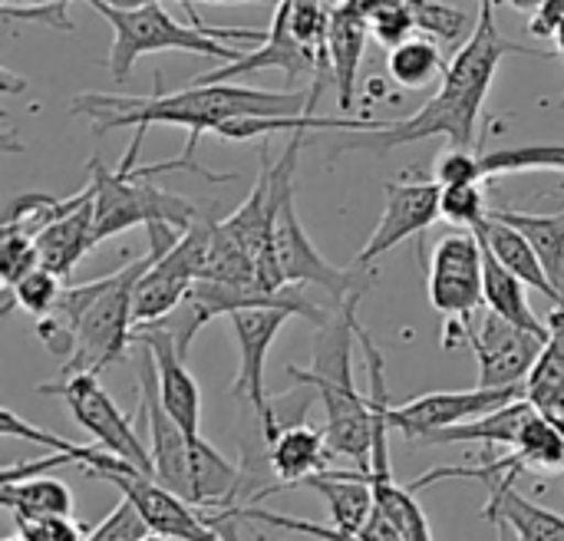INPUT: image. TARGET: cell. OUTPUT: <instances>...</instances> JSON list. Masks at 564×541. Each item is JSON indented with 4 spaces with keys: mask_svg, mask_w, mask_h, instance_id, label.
<instances>
[{
    "mask_svg": "<svg viewBox=\"0 0 564 541\" xmlns=\"http://www.w3.org/2000/svg\"><path fill=\"white\" fill-rule=\"evenodd\" d=\"M506 56H539L549 59V50H532L516 40H509L496 23V7H479V20L473 36L456 50L449 59L436 96L413 116L397 122H373L370 129L347 132L350 139L340 142L337 152H390L400 145H413L433 136L449 139V145H473L476 139V119L482 112V102L489 96V86L496 79V69Z\"/></svg>",
    "mask_w": 564,
    "mask_h": 541,
    "instance_id": "1",
    "label": "cell"
},
{
    "mask_svg": "<svg viewBox=\"0 0 564 541\" xmlns=\"http://www.w3.org/2000/svg\"><path fill=\"white\" fill-rule=\"evenodd\" d=\"M314 89L307 93H274L228 83H188L178 93L155 96H116V93H83L76 96L73 116H89L93 132H112L129 126H182L188 129V152L205 132H218L235 119H274L314 112Z\"/></svg>",
    "mask_w": 564,
    "mask_h": 541,
    "instance_id": "2",
    "label": "cell"
},
{
    "mask_svg": "<svg viewBox=\"0 0 564 541\" xmlns=\"http://www.w3.org/2000/svg\"><path fill=\"white\" fill-rule=\"evenodd\" d=\"M159 251L149 248L145 258L86 281L79 288H63L56 307L36 321L43 347L63 360V377L69 374H99L102 367L126 357L135 331V284Z\"/></svg>",
    "mask_w": 564,
    "mask_h": 541,
    "instance_id": "3",
    "label": "cell"
},
{
    "mask_svg": "<svg viewBox=\"0 0 564 541\" xmlns=\"http://www.w3.org/2000/svg\"><path fill=\"white\" fill-rule=\"evenodd\" d=\"M364 294L337 301V311L317 324L311 367H288V377L311 387L324 400L327 443L337 456L354 459L364 473L373 453V410L370 397H360L354 383V344H357V304Z\"/></svg>",
    "mask_w": 564,
    "mask_h": 541,
    "instance_id": "4",
    "label": "cell"
},
{
    "mask_svg": "<svg viewBox=\"0 0 564 541\" xmlns=\"http://www.w3.org/2000/svg\"><path fill=\"white\" fill-rule=\"evenodd\" d=\"M109 26H112V46L106 56V66L116 83H122L135 59L145 53H165V50H185L198 56H212L218 63H235L245 56V50L228 46V40L238 43H264L268 30H248V26H195V23H178L162 0L142 3V7H116L106 0H86Z\"/></svg>",
    "mask_w": 564,
    "mask_h": 541,
    "instance_id": "5",
    "label": "cell"
},
{
    "mask_svg": "<svg viewBox=\"0 0 564 541\" xmlns=\"http://www.w3.org/2000/svg\"><path fill=\"white\" fill-rule=\"evenodd\" d=\"M142 136H145V126L135 129L132 145H129V152H126V159H122V165L116 172L106 169L99 159L89 162V172H93L89 185L96 192V238L99 241L116 238L119 231H126L132 225L165 221V225H175V228L188 231L198 221V208L188 198L172 195V192L145 182L149 172L135 169Z\"/></svg>",
    "mask_w": 564,
    "mask_h": 541,
    "instance_id": "6",
    "label": "cell"
},
{
    "mask_svg": "<svg viewBox=\"0 0 564 541\" xmlns=\"http://www.w3.org/2000/svg\"><path fill=\"white\" fill-rule=\"evenodd\" d=\"M426 288L430 304L449 321L443 347L453 350L466 337L473 314L486 304V251L476 231H453L436 241Z\"/></svg>",
    "mask_w": 564,
    "mask_h": 541,
    "instance_id": "7",
    "label": "cell"
},
{
    "mask_svg": "<svg viewBox=\"0 0 564 541\" xmlns=\"http://www.w3.org/2000/svg\"><path fill=\"white\" fill-rule=\"evenodd\" d=\"M40 393H56L69 407L73 420L96 440V446H102L106 453L126 459L129 466H135L145 476H155L149 446L139 440L132 420L102 390L99 374H89V370L69 374V377H63L56 383H40Z\"/></svg>",
    "mask_w": 564,
    "mask_h": 541,
    "instance_id": "8",
    "label": "cell"
},
{
    "mask_svg": "<svg viewBox=\"0 0 564 541\" xmlns=\"http://www.w3.org/2000/svg\"><path fill=\"white\" fill-rule=\"evenodd\" d=\"M212 231L215 225L198 218L188 231H182V238L165 255H155V261L145 268V274L135 284V307H132L135 324L162 321L185 301V294L205 274Z\"/></svg>",
    "mask_w": 564,
    "mask_h": 541,
    "instance_id": "9",
    "label": "cell"
},
{
    "mask_svg": "<svg viewBox=\"0 0 564 541\" xmlns=\"http://www.w3.org/2000/svg\"><path fill=\"white\" fill-rule=\"evenodd\" d=\"M288 317H294V311L288 307H245L228 314V324L235 331V344H238V377L231 393L248 400V407L258 413L264 440L274 443L281 433L278 423V407L264 390V364H268V350L274 344V337L281 334V327L288 324Z\"/></svg>",
    "mask_w": 564,
    "mask_h": 541,
    "instance_id": "10",
    "label": "cell"
},
{
    "mask_svg": "<svg viewBox=\"0 0 564 541\" xmlns=\"http://www.w3.org/2000/svg\"><path fill=\"white\" fill-rule=\"evenodd\" d=\"M93 479H102L112 489H119L122 499H129L139 509V516L145 519L152 535H162L169 541H231L212 526L208 516H198L192 502H185L178 493L162 486L155 476H145L129 463L112 473H99Z\"/></svg>",
    "mask_w": 564,
    "mask_h": 541,
    "instance_id": "11",
    "label": "cell"
},
{
    "mask_svg": "<svg viewBox=\"0 0 564 541\" xmlns=\"http://www.w3.org/2000/svg\"><path fill=\"white\" fill-rule=\"evenodd\" d=\"M274 255H278V268H281L288 284H317L334 301H344L350 294H364L373 284V274H367V268L340 271L311 245V238H307V231H304V225L297 218L294 195L284 198V205L278 208V218H274Z\"/></svg>",
    "mask_w": 564,
    "mask_h": 541,
    "instance_id": "12",
    "label": "cell"
},
{
    "mask_svg": "<svg viewBox=\"0 0 564 541\" xmlns=\"http://www.w3.org/2000/svg\"><path fill=\"white\" fill-rule=\"evenodd\" d=\"M525 397V387H476V390H443L413 397L403 407H390V426L410 443H423L430 433L479 420Z\"/></svg>",
    "mask_w": 564,
    "mask_h": 541,
    "instance_id": "13",
    "label": "cell"
},
{
    "mask_svg": "<svg viewBox=\"0 0 564 541\" xmlns=\"http://www.w3.org/2000/svg\"><path fill=\"white\" fill-rule=\"evenodd\" d=\"M466 340L479 364V387H525L545 347V337L499 317L496 311L482 314L479 327L469 324Z\"/></svg>",
    "mask_w": 564,
    "mask_h": 541,
    "instance_id": "14",
    "label": "cell"
},
{
    "mask_svg": "<svg viewBox=\"0 0 564 541\" xmlns=\"http://www.w3.org/2000/svg\"><path fill=\"white\" fill-rule=\"evenodd\" d=\"M440 198H443V185L436 178H423V182H387V205H383L380 225L373 228V235L360 248L354 268L373 264L377 258H383L387 251H393L406 238L426 231L436 218H443Z\"/></svg>",
    "mask_w": 564,
    "mask_h": 541,
    "instance_id": "15",
    "label": "cell"
},
{
    "mask_svg": "<svg viewBox=\"0 0 564 541\" xmlns=\"http://www.w3.org/2000/svg\"><path fill=\"white\" fill-rule=\"evenodd\" d=\"M132 344L152 350V360H155V370H159L162 407L172 413V420L192 440H198L202 436V390H198L195 377L188 374V364H185L188 357H182L175 337L159 321H149V324H135Z\"/></svg>",
    "mask_w": 564,
    "mask_h": 541,
    "instance_id": "16",
    "label": "cell"
},
{
    "mask_svg": "<svg viewBox=\"0 0 564 541\" xmlns=\"http://www.w3.org/2000/svg\"><path fill=\"white\" fill-rule=\"evenodd\" d=\"M324 63H327V56L307 50V46L294 36L291 20H288L284 7L278 3L274 23L268 26V40L261 43V50L245 53V56H238L235 63H221L218 69L195 76L192 83H228V79H238V76H248V73H258V69H271V66L284 69L288 76L314 73L317 79H324V69H321ZM327 66H330V63H327Z\"/></svg>",
    "mask_w": 564,
    "mask_h": 541,
    "instance_id": "17",
    "label": "cell"
},
{
    "mask_svg": "<svg viewBox=\"0 0 564 541\" xmlns=\"http://www.w3.org/2000/svg\"><path fill=\"white\" fill-rule=\"evenodd\" d=\"M96 245H99V238H96V192H93V185L86 192L73 195L69 208L36 235L43 268H50L59 278H66Z\"/></svg>",
    "mask_w": 564,
    "mask_h": 541,
    "instance_id": "18",
    "label": "cell"
},
{
    "mask_svg": "<svg viewBox=\"0 0 564 541\" xmlns=\"http://www.w3.org/2000/svg\"><path fill=\"white\" fill-rule=\"evenodd\" d=\"M486 489L489 502L482 506V519L496 526L499 541H564V516L525 499L516 489V479H502Z\"/></svg>",
    "mask_w": 564,
    "mask_h": 541,
    "instance_id": "19",
    "label": "cell"
},
{
    "mask_svg": "<svg viewBox=\"0 0 564 541\" xmlns=\"http://www.w3.org/2000/svg\"><path fill=\"white\" fill-rule=\"evenodd\" d=\"M367 33H370V23H367L360 0H340L330 13L327 59H330V73L337 83V106L344 116L354 109V99H357V69L364 59Z\"/></svg>",
    "mask_w": 564,
    "mask_h": 541,
    "instance_id": "20",
    "label": "cell"
},
{
    "mask_svg": "<svg viewBox=\"0 0 564 541\" xmlns=\"http://www.w3.org/2000/svg\"><path fill=\"white\" fill-rule=\"evenodd\" d=\"M268 463L281 486H304L311 476L327 469V456L334 453L327 443V433H317L307 423H288L281 426L278 440L268 443Z\"/></svg>",
    "mask_w": 564,
    "mask_h": 541,
    "instance_id": "21",
    "label": "cell"
},
{
    "mask_svg": "<svg viewBox=\"0 0 564 541\" xmlns=\"http://www.w3.org/2000/svg\"><path fill=\"white\" fill-rule=\"evenodd\" d=\"M473 231L479 235V241H482V245L512 271V274H519L532 291L545 294V297L558 307V291H555V284H552V278H549V271H545L539 251L532 248V241H529L516 225H509V221L489 215V218H486L479 228H473Z\"/></svg>",
    "mask_w": 564,
    "mask_h": 541,
    "instance_id": "22",
    "label": "cell"
},
{
    "mask_svg": "<svg viewBox=\"0 0 564 541\" xmlns=\"http://www.w3.org/2000/svg\"><path fill=\"white\" fill-rule=\"evenodd\" d=\"M307 489L321 493L327 509H330V526L350 532V535H360V529L370 522L377 502H373V489H370V479L364 469L357 473H317L304 483Z\"/></svg>",
    "mask_w": 564,
    "mask_h": 541,
    "instance_id": "23",
    "label": "cell"
},
{
    "mask_svg": "<svg viewBox=\"0 0 564 541\" xmlns=\"http://www.w3.org/2000/svg\"><path fill=\"white\" fill-rule=\"evenodd\" d=\"M535 413V403H529L525 397L502 407V410H492L479 420H469V423H459V426H449V430H440V433H430L423 443L426 446H449V443H482V446H506V450H516L519 436H522V426L525 420Z\"/></svg>",
    "mask_w": 564,
    "mask_h": 541,
    "instance_id": "24",
    "label": "cell"
},
{
    "mask_svg": "<svg viewBox=\"0 0 564 541\" xmlns=\"http://www.w3.org/2000/svg\"><path fill=\"white\" fill-rule=\"evenodd\" d=\"M482 251H486V307L549 340L552 327H549V321H539V314L532 311V304L525 297L529 284L519 274H512L486 245H482Z\"/></svg>",
    "mask_w": 564,
    "mask_h": 541,
    "instance_id": "25",
    "label": "cell"
},
{
    "mask_svg": "<svg viewBox=\"0 0 564 541\" xmlns=\"http://www.w3.org/2000/svg\"><path fill=\"white\" fill-rule=\"evenodd\" d=\"M0 502L13 512V519H46V516H73V493L66 483L53 476H26L13 483H0Z\"/></svg>",
    "mask_w": 564,
    "mask_h": 541,
    "instance_id": "26",
    "label": "cell"
},
{
    "mask_svg": "<svg viewBox=\"0 0 564 541\" xmlns=\"http://www.w3.org/2000/svg\"><path fill=\"white\" fill-rule=\"evenodd\" d=\"M549 327L552 334L525 380V400L535 403L542 413L564 403V307L549 314Z\"/></svg>",
    "mask_w": 564,
    "mask_h": 541,
    "instance_id": "27",
    "label": "cell"
},
{
    "mask_svg": "<svg viewBox=\"0 0 564 541\" xmlns=\"http://www.w3.org/2000/svg\"><path fill=\"white\" fill-rule=\"evenodd\" d=\"M509 225H516L532 248L539 251L555 291H558V307H564V212L558 215H525V212H509V208H496L489 212Z\"/></svg>",
    "mask_w": 564,
    "mask_h": 541,
    "instance_id": "28",
    "label": "cell"
},
{
    "mask_svg": "<svg viewBox=\"0 0 564 541\" xmlns=\"http://www.w3.org/2000/svg\"><path fill=\"white\" fill-rule=\"evenodd\" d=\"M387 66H390V76H393L400 86H406V89H423V86H430L436 76H443L449 63L443 59L440 46H436L430 36H410V40H403L400 46L390 50Z\"/></svg>",
    "mask_w": 564,
    "mask_h": 541,
    "instance_id": "29",
    "label": "cell"
},
{
    "mask_svg": "<svg viewBox=\"0 0 564 541\" xmlns=\"http://www.w3.org/2000/svg\"><path fill=\"white\" fill-rule=\"evenodd\" d=\"M486 178L499 175H519V172H562L564 175V145H512L482 155Z\"/></svg>",
    "mask_w": 564,
    "mask_h": 541,
    "instance_id": "30",
    "label": "cell"
},
{
    "mask_svg": "<svg viewBox=\"0 0 564 541\" xmlns=\"http://www.w3.org/2000/svg\"><path fill=\"white\" fill-rule=\"evenodd\" d=\"M63 294V284H59V274H53L50 268H33L26 278H20L13 288H7V304H3V314L10 307H23L26 314H33L36 321L46 317L56 301Z\"/></svg>",
    "mask_w": 564,
    "mask_h": 541,
    "instance_id": "31",
    "label": "cell"
},
{
    "mask_svg": "<svg viewBox=\"0 0 564 541\" xmlns=\"http://www.w3.org/2000/svg\"><path fill=\"white\" fill-rule=\"evenodd\" d=\"M440 212H443V218L453 221V225H466L469 231L479 228V225L489 218L482 182H473V185H443Z\"/></svg>",
    "mask_w": 564,
    "mask_h": 541,
    "instance_id": "32",
    "label": "cell"
},
{
    "mask_svg": "<svg viewBox=\"0 0 564 541\" xmlns=\"http://www.w3.org/2000/svg\"><path fill=\"white\" fill-rule=\"evenodd\" d=\"M416 23L423 33L443 40V43H456L463 36V30L469 26V13L459 7H449L443 0H410Z\"/></svg>",
    "mask_w": 564,
    "mask_h": 541,
    "instance_id": "33",
    "label": "cell"
},
{
    "mask_svg": "<svg viewBox=\"0 0 564 541\" xmlns=\"http://www.w3.org/2000/svg\"><path fill=\"white\" fill-rule=\"evenodd\" d=\"M43 261H40L36 238L20 235V231H3L0 235V278H3V288H13L20 278H26Z\"/></svg>",
    "mask_w": 564,
    "mask_h": 541,
    "instance_id": "34",
    "label": "cell"
},
{
    "mask_svg": "<svg viewBox=\"0 0 564 541\" xmlns=\"http://www.w3.org/2000/svg\"><path fill=\"white\" fill-rule=\"evenodd\" d=\"M152 535V529L145 526V519L139 516V509L129 502V499H122L89 535L86 541H149Z\"/></svg>",
    "mask_w": 564,
    "mask_h": 541,
    "instance_id": "35",
    "label": "cell"
},
{
    "mask_svg": "<svg viewBox=\"0 0 564 541\" xmlns=\"http://www.w3.org/2000/svg\"><path fill=\"white\" fill-rule=\"evenodd\" d=\"M436 182L440 185H473V182H486L482 155H473L469 145H449L436 159Z\"/></svg>",
    "mask_w": 564,
    "mask_h": 541,
    "instance_id": "36",
    "label": "cell"
},
{
    "mask_svg": "<svg viewBox=\"0 0 564 541\" xmlns=\"http://www.w3.org/2000/svg\"><path fill=\"white\" fill-rule=\"evenodd\" d=\"M17 535L26 541H86L83 522L73 516H46V519H17Z\"/></svg>",
    "mask_w": 564,
    "mask_h": 541,
    "instance_id": "37",
    "label": "cell"
},
{
    "mask_svg": "<svg viewBox=\"0 0 564 541\" xmlns=\"http://www.w3.org/2000/svg\"><path fill=\"white\" fill-rule=\"evenodd\" d=\"M564 30V0H545L532 20H529V33L539 40H558V33Z\"/></svg>",
    "mask_w": 564,
    "mask_h": 541,
    "instance_id": "38",
    "label": "cell"
},
{
    "mask_svg": "<svg viewBox=\"0 0 564 541\" xmlns=\"http://www.w3.org/2000/svg\"><path fill=\"white\" fill-rule=\"evenodd\" d=\"M360 539L364 541H406V535L380 512V509H373V516H370V522L360 529Z\"/></svg>",
    "mask_w": 564,
    "mask_h": 541,
    "instance_id": "39",
    "label": "cell"
},
{
    "mask_svg": "<svg viewBox=\"0 0 564 541\" xmlns=\"http://www.w3.org/2000/svg\"><path fill=\"white\" fill-rule=\"evenodd\" d=\"M182 3H185V10H188V20H192L195 26H205L202 17H198L195 7H192V0H182ZM202 3H225V7H231V3H238V7H241V3H274V7H278L281 0H202Z\"/></svg>",
    "mask_w": 564,
    "mask_h": 541,
    "instance_id": "40",
    "label": "cell"
},
{
    "mask_svg": "<svg viewBox=\"0 0 564 541\" xmlns=\"http://www.w3.org/2000/svg\"><path fill=\"white\" fill-rule=\"evenodd\" d=\"M506 3H509L512 10H519V13H529V17H532L545 0H506Z\"/></svg>",
    "mask_w": 564,
    "mask_h": 541,
    "instance_id": "41",
    "label": "cell"
},
{
    "mask_svg": "<svg viewBox=\"0 0 564 541\" xmlns=\"http://www.w3.org/2000/svg\"><path fill=\"white\" fill-rule=\"evenodd\" d=\"M558 53H562V59H564V30L558 33ZM558 109H564V96L558 99Z\"/></svg>",
    "mask_w": 564,
    "mask_h": 541,
    "instance_id": "42",
    "label": "cell"
},
{
    "mask_svg": "<svg viewBox=\"0 0 564 541\" xmlns=\"http://www.w3.org/2000/svg\"><path fill=\"white\" fill-rule=\"evenodd\" d=\"M499 0H479V7H496Z\"/></svg>",
    "mask_w": 564,
    "mask_h": 541,
    "instance_id": "43",
    "label": "cell"
},
{
    "mask_svg": "<svg viewBox=\"0 0 564 541\" xmlns=\"http://www.w3.org/2000/svg\"><path fill=\"white\" fill-rule=\"evenodd\" d=\"M3 541H26L23 535H10V539H3Z\"/></svg>",
    "mask_w": 564,
    "mask_h": 541,
    "instance_id": "44",
    "label": "cell"
},
{
    "mask_svg": "<svg viewBox=\"0 0 564 541\" xmlns=\"http://www.w3.org/2000/svg\"><path fill=\"white\" fill-rule=\"evenodd\" d=\"M337 3H340V0H337Z\"/></svg>",
    "mask_w": 564,
    "mask_h": 541,
    "instance_id": "45",
    "label": "cell"
}]
</instances>
